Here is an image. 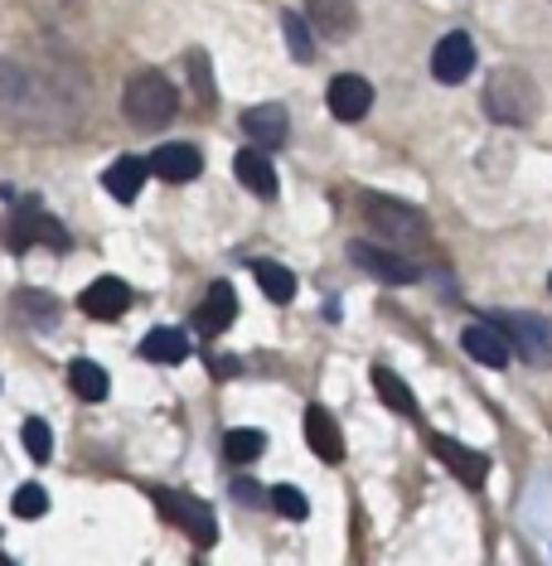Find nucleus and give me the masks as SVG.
Masks as SVG:
<instances>
[{
  "label": "nucleus",
  "mask_w": 552,
  "mask_h": 566,
  "mask_svg": "<svg viewBox=\"0 0 552 566\" xmlns=\"http://www.w3.org/2000/svg\"><path fill=\"white\" fill-rule=\"evenodd\" d=\"M0 122L24 136H69L83 122V73L69 63L0 59Z\"/></svg>",
  "instance_id": "1"
},
{
  "label": "nucleus",
  "mask_w": 552,
  "mask_h": 566,
  "mask_svg": "<svg viewBox=\"0 0 552 566\" xmlns=\"http://www.w3.org/2000/svg\"><path fill=\"white\" fill-rule=\"evenodd\" d=\"M480 107L499 126H533L538 112H543V93H538V83L523 69H494L485 78Z\"/></svg>",
  "instance_id": "2"
},
{
  "label": "nucleus",
  "mask_w": 552,
  "mask_h": 566,
  "mask_svg": "<svg viewBox=\"0 0 552 566\" xmlns=\"http://www.w3.org/2000/svg\"><path fill=\"white\" fill-rule=\"evenodd\" d=\"M122 112H126V122H136V126H165L179 112V93L165 73L140 69L122 87Z\"/></svg>",
  "instance_id": "3"
},
{
  "label": "nucleus",
  "mask_w": 552,
  "mask_h": 566,
  "mask_svg": "<svg viewBox=\"0 0 552 566\" xmlns=\"http://www.w3.org/2000/svg\"><path fill=\"white\" fill-rule=\"evenodd\" d=\"M34 242H49L54 252H69V233H63L59 218H49L40 209V199H20V209L6 223V248L10 252H30Z\"/></svg>",
  "instance_id": "4"
},
{
  "label": "nucleus",
  "mask_w": 552,
  "mask_h": 566,
  "mask_svg": "<svg viewBox=\"0 0 552 566\" xmlns=\"http://www.w3.org/2000/svg\"><path fill=\"white\" fill-rule=\"evenodd\" d=\"M490 325L509 339V349H519L529 364H552V325L548 319H538L529 311H494L490 315Z\"/></svg>",
  "instance_id": "5"
},
{
  "label": "nucleus",
  "mask_w": 552,
  "mask_h": 566,
  "mask_svg": "<svg viewBox=\"0 0 552 566\" xmlns=\"http://www.w3.org/2000/svg\"><path fill=\"white\" fill-rule=\"evenodd\" d=\"M364 218L378 228L383 238H393V242H431V228H427V218H421L417 209H407L403 199H388V195H364Z\"/></svg>",
  "instance_id": "6"
},
{
  "label": "nucleus",
  "mask_w": 552,
  "mask_h": 566,
  "mask_svg": "<svg viewBox=\"0 0 552 566\" xmlns=\"http://www.w3.org/2000/svg\"><path fill=\"white\" fill-rule=\"evenodd\" d=\"M156 504L165 518H175L179 527L189 533L195 547H213L218 543V523H213V509L195 494H179V489H156Z\"/></svg>",
  "instance_id": "7"
},
{
  "label": "nucleus",
  "mask_w": 552,
  "mask_h": 566,
  "mask_svg": "<svg viewBox=\"0 0 552 566\" xmlns=\"http://www.w3.org/2000/svg\"><path fill=\"white\" fill-rule=\"evenodd\" d=\"M431 73H436V83H446V87H456V83H466L470 73H475V40L466 30H451V34H441L431 49Z\"/></svg>",
  "instance_id": "8"
},
{
  "label": "nucleus",
  "mask_w": 552,
  "mask_h": 566,
  "mask_svg": "<svg viewBox=\"0 0 552 566\" xmlns=\"http://www.w3.org/2000/svg\"><path fill=\"white\" fill-rule=\"evenodd\" d=\"M350 262L364 266L368 276L388 281V286H413V281H417V266L407 262V256L378 248V242H350Z\"/></svg>",
  "instance_id": "9"
},
{
  "label": "nucleus",
  "mask_w": 552,
  "mask_h": 566,
  "mask_svg": "<svg viewBox=\"0 0 552 566\" xmlns=\"http://www.w3.org/2000/svg\"><path fill=\"white\" fill-rule=\"evenodd\" d=\"M431 450L446 460V470H451L466 489H485V480H490V460H485L480 450L460 446V441H451V436H431Z\"/></svg>",
  "instance_id": "10"
},
{
  "label": "nucleus",
  "mask_w": 552,
  "mask_h": 566,
  "mask_svg": "<svg viewBox=\"0 0 552 566\" xmlns=\"http://www.w3.org/2000/svg\"><path fill=\"white\" fill-rule=\"evenodd\" d=\"M325 102L340 122H364L368 107H374V87H368V78H358V73H340V78H330Z\"/></svg>",
  "instance_id": "11"
},
{
  "label": "nucleus",
  "mask_w": 552,
  "mask_h": 566,
  "mask_svg": "<svg viewBox=\"0 0 552 566\" xmlns=\"http://www.w3.org/2000/svg\"><path fill=\"white\" fill-rule=\"evenodd\" d=\"M146 170H150V175H160L165 185H189V179H199V170H204V156H199V146H185V140H170V146H160L156 156L146 160Z\"/></svg>",
  "instance_id": "12"
},
{
  "label": "nucleus",
  "mask_w": 552,
  "mask_h": 566,
  "mask_svg": "<svg viewBox=\"0 0 552 566\" xmlns=\"http://www.w3.org/2000/svg\"><path fill=\"white\" fill-rule=\"evenodd\" d=\"M305 24H311V34H325V40H350L358 30V10L350 0H305Z\"/></svg>",
  "instance_id": "13"
},
{
  "label": "nucleus",
  "mask_w": 552,
  "mask_h": 566,
  "mask_svg": "<svg viewBox=\"0 0 552 566\" xmlns=\"http://www.w3.org/2000/svg\"><path fill=\"white\" fill-rule=\"evenodd\" d=\"M79 305L93 319H117V315L132 311V286H126L122 276H97L93 286L79 295Z\"/></svg>",
  "instance_id": "14"
},
{
  "label": "nucleus",
  "mask_w": 552,
  "mask_h": 566,
  "mask_svg": "<svg viewBox=\"0 0 552 566\" xmlns=\"http://www.w3.org/2000/svg\"><path fill=\"white\" fill-rule=\"evenodd\" d=\"M287 107H277V102H262V107H248L242 112V132L252 136L257 150H281L287 146Z\"/></svg>",
  "instance_id": "15"
},
{
  "label": "nucleus",
  "mask_w": 552,
  "mask_h": 566,
  "mask_svg": "<svg viewBox=\"0 0 552 566\" xmlns=\"http://www.w3.org/2000/svg\"><path fill=\"white\" fill-rule=\"evenodd\" d=\"M233 319H238V291L228 286V281H213L209 295H204L199 311H195V325L213 339V334H223L228 325H233Z\"/></svg>",
  "instance_id": "16"
},
{
  "label": "nucleus",
  "mask_w": 552,
  "mask_h": 566,
  "mask_svg": "<svg viewBox=\"0 0 552 566\" xmlns=\"http://www.w3.org/2000/svg\"><path fill=\"white\" fill-rule=\"evenodd\" d=\"M305 446H311L320 460H330V465L344 460V431L325 407H305Z\"/></svg>",
  "instance_id": "17"
},
{
  "label": "nucleus",
  "mask_w": 552,
  "mask_h": 566,
  "mask_svg": "<svg viewBox=\"0 0 552 566\" xmlns=\"http://www.w3.org/2000/svg\"><path fill=\"white\" fill-rule=\"evenodd\" d=\"M460 349H466L475 364H485V368H504L513 358L509 339L490 325V319H485V325H466V334H460Z\"/></svg>",
  "instance_id": "18"
},
{
  "label": "nucleus",
  "mask_w": 552,
  "mask_h": 566,
  "mask_svg": "<svg viewBox=\"0 0 552 566\" xmlns=\"http://www.w3.org/2000/svg\"><path fill=\"white\" fill-rule=\"evenodd\" d=\"M233 175H238V185H248L257 199H277V189H281L272 160H267V150H257V146L238 150V156H233Z\"/></svg>",
  "instance_id": "19"
},
{
  "label": "nucleus",
  "mask_w": 552,
  "mask_h": 566,
  "mask_svg": "<svg viewBox=\"0 0 552 566\" xmlns=\"http://www.w3.org/2000/svg\"><path fill=\"white\" fill-rule=\"evenodd\" d=\"M146 160L140 156H122V160H112L107 165V175H102V185H107V195L117 199V203H132L140 189H146Z\"/></svg>",
  "instance_id": "20"
},
{
  "label": "nucleus",
  "mask_w": 552,
  "mask_h": 566,
  "mask_svg": "<svg viewBox=\"0 0 552 566\" xmlns=\"http://www.w3.org/2000/svg\"><path fill=\"white\" fill-rule=\"evenodd\" d=\"M140 354H146L150 364H160V368H175V364H185L189 358V339H185V329L160 325V329H150L146 339H140Z\"/></svg>",
  "instance_id": "21"
},
{
  "label": "nucleus",
  "mask_w": 552,
  "mask_h": 566,
  "mask_svg": "<svg viewBox=\"0 0 552 566\" xmlns=\"http://www.w3.org/2000/svg\"><path fill=\"white\" fill-rule=\"evenodd\" d=\"M69 388L83 397V402H102V397L112 392V378H107V368H97L93 358H73L69 364Z\"/></svg>",
  "instance_id": "22"
},
{
  "label": "nucleus",
  "mask_w": 552,
  "mask_h": 566,
  "mask_svg": "<svg viewBox=\"0 0 552 566\" xmlns=\"http://www.w3.org/2000/svg\"><path fill=\"white\" fill-rule=\"evenodd\" d=\"M252 276H257V286H262L267 301H277V305H287L291 295H296V276H291V266H281V262H252Z\"/></svg>",
  "instance_id": "23"
},
{
  "label": "nucleus",
  "mask_w": 552,
  "mask_h": 566,
  "mask_svg": "<svg viewBox=\"0 0 552 566\" xmlns=\"http://www.w3.org/2000/svg\"><path fill=\"white\" fill-rule=\"evenodd\" d=\"M374 388H378V397L393 411H403V417H417V397H413V388H407V382L397 378L393 368H374Z\"/></svg>",
  "instance_id": "24"
},
{
  "label": "nucleus",
  "mask_w": 552,
  "mask_h": 566,
  "mask_svg": "<svg viewBox=\"0 0 552 566\" xmlns=\"http://www.w3.org/2000/svg\"><path fill=\"white\" fill-rule=\"evenodd\" d=\"M281 34H287V49L296 63L315 59V34H311V24H305L301 10H287V15H281Z\"/></svg>",
  "instance_id": "25"
},
{
  "label": "nucleus",
  "mask_w": 552,
  "mask_h": 566,
  "mask_svg": "<svg viewBox=\"0 0 552 566\" xmlns=\"http://www.w3.org/2000/svg\"><path fill=\"white\" fill-rule=\"evenodd\" d=\"M262 450H267V436H262V431H248V427H242V431H228V436H223V460H228V465H252Z\"/></svg>",
  "instance_id": "26"
},
{
  "label": "nucleus",
  "mask_w": 552,
  "mask_h": 566,
  "mask_svg": "<svg viewBox=\"0 0 552 566\" xmlns=\"http://www.w3.org/2000/svg\"><path fill=\"white\" fill-rule=\"evenodd\" d=\"M15 305L24 311V319H30V325H59V301L54 295H44V291H20L15 295Z\"/></svg>",
  "instance_id": "27"
},
{
  "label": "nucleus",
  "mask_w": 552,
  "mask_h": 566,
  "mask_svg": "<svg viewBox=\"0 0 552 566\" xmlns=\"http://www.w3.org/2000/svg\"><path fill=\"white\" fill-rule=\"evenodd\" d=\"M20 436H24V450H30V460H40V465H44V460L54 455V431H49V421L30 417V421L20 427Z\"/></svg>",
  "instance_id": "28"
},
{
  "label": "nucleus",
  "mask_w": 552,
  "mask_h": 566,
  "mask_svg": "<svg viewBox=\"0 0 552 566\" xmlns=\"http://www.w3.org/2000/svg\"><path fill=\"white\" fill-rule=\"evenodd\" d=\"M267 499H272V509L281 513V518H291V523H301L305 513H311V499H305L301 489H291V484H277Z\"/></svg>",
  "instance_id": "29"
},
{
  "label": "nucleus",
  "mask_w": 552,
  "mask_h": 566,
  "mask_svg": "<svg viewBox=\"0 0 552 566\" xmlns=\"http://www.w3.org/2000/svg\"><path fill=\"white\" fill-rule=\"evenodd\" d=\"M10 509H15V518H44V513H49V494L40 484H20L15 499H10Z\"/></svg>",
  "instance_id": "30"
},
{
  "label": "nucleus",
  "mask_w": 552,
  "mask_h": 566,
  "mask_svg": "<svg viewBox=\"0 0 552 566\" xmlns=\"http://www.w3.org/2000/svg\"><path fill=\"white\" fill-rule=\"evenodd\" d=\"M189 69H195V87H199V97H204V102H213V78H209V59H204L199 49H195V54H189Z\"/></svg>",
  "instance_id": "31"
},
{
  "label": "nucleus",
  "mask_w": 552,
  "mask_h": 566,
  "mask_svg": "<svg viewBox=\"0 0 552 566\" xmlns=\"http://www.w3.org/2000/svg\"><path fill=\"white\" fill-rule=\"evenodd\" d=\"M233 499L238 504H262V484L257 480H233Z\"/></svg>",
  "instance_id": "32"
},
{
  "label": "nucleus",
  "mask_w": 552,
  "mask_h": 566,
  "mask_svg": "<svg viewBox=\"0 0 552 566\" xmlns=\"http://www.w3.org/2000/svg\"><path fill=\"white\" fill-rule=\"evenodd\" d=\"M0 566H10V562H6V557H0Z\"/></svg>",
  "instance_id": "33"
},
{
  "label": "nucleus",
  "mask_w": 552,
  "mask_h": 566,
  "mask_svg": "<svg viewBox=\"0 0 552 566\" xmlns=\"http://www.w3.org/2000/svg\"><path fill=\"white\" fill-rule=\"evenodd\" d=\"M195 566H204V562H195Z\"/></svg>",
  "instance_id": "34"
},
{
  "label": "nucleus",
  "mask_w": 552,
  "mask_h": 566,
  "mask_svg": "<svg viewBox=\"0 0 552 566\" xmlns=\"http://www.w3.org/2000/svg\"><path fill=\"white\" fill-rule=\"evenodd\" d=\"M548 286H552V281H548Z\"/></svg>",
  "instance_id": "35"
}]
</instances>
